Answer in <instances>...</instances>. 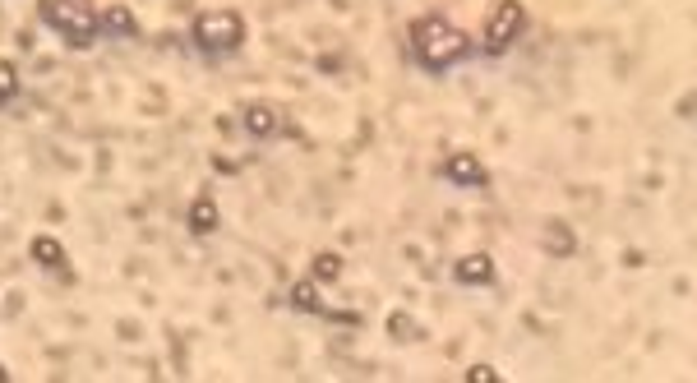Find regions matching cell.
<instances>
[{
  "label": "cell",
  "instance_id": "14",
  "mask_svg": "<svg viewBox=\"0 0 697 383\" xmlns=\"http://www.w3.org/2000/svg\"><path fill=\"white\" fill-rule=\"evenodd\" d=\"M314 277H319V282H337V277H342V259H337V254H319V259H314Z\"/></svg>",
  "mask_w": 697,
  "mask_h": 383
},
{
  "label": "cell",
  "instance_id": "3",
  "mask_svg": "<svg viewBox=\"0 0 697 383\" xmlns=\"http://www.w3.org/2000/svg\"><path fill=\"white\" fill-rule=\"evenodd\" d=\"M190 37L194 47L208 51V56H227V51H236L245 42V19L236 10H204L194 19Z\"/></svg>",
  "mask_w": 697,
  "mask_h": 383
},
{
  "label": "cell",
  "instance_id": "11",
  "mask_svg": "<svg viewBox=\"0 0 697 383\" xmlns=\"http://www.w3.org/2000/svg\"><path fill=\"white\" fill-rule=\"evenodd\" d=\"M28 254H33L42 268H61L65 264V245L56 236H33V245H28Z\"/></svg>",
  "mask_w": 697,
  "mask_h": 383
},
{
  "label": "cell",
  "instance_id": "1",
  "mask_svg": "<svg viewBox=\"0 0 697 383\" xmlns=\"http://www.w3.org/2000/svg\"><path fill=\"white\" fill-rule=\"evenodd\" d=\"M411 47H416V56H421L425 70L444 74V70H453L457 60L471 56V37L462 33L457 24H448V19L430 14V19H421V24L411 28Z\"/></svg>",
  "mask_w": 697,
  "mask_h": 383
},
{
  "label": "cell",
  "instance_id": "16",
  "mask_svg": "<svg viewBox=\"0 0 697 383\" xmlns=\"http://www.w3.org/2000/svg\"><path fill=\"white\" fill-rule=\"evenodd\" d=\"M388 328H393V337H416V319H407V314H393Z\"/></svg>",
  "mask_w": 697,
  "mask_h": 383
},
{
  "label": "cell",
  "instance_id": "6",
  "mask_svg": "<svg viewBox=\"0 0 697 383\" xmlns=\"http://www.w3.org/2000/svg\"><path fill=\"white\" fill-rule=\"evenodd\" d=\"M97 33H107V37H139V19H134V10L125 5V0H111L107 10L97 14Z\"/></svg>",
  "mask_w": 697,
  "mask_h": 383
},
{
  "label": "cell",
  "instance_id": "17",
  "mask_svg": "<svg viewBox=\"0 0 697 383\" xmlns=\"http://www.w3.org/2000/svg\"><path fill=\"white\" fill-rule=\"evenodd\" d=\"M0 383H10V370H5V360H0Z\"/></svg>",
  "mask_w": 697,
  "mask_h": 383
},
{
  "label": "cell",
  "instance_id": "15",
  "mask_svg": "<svg viewBox=\"0 0 697 383\" xmlns=\"http://www.w3.org/2000/svg\"><path fill=\"white\" fill-rule=\"evenodd\" d=\"M467 383H499V370H494V365H471Z\"/></svg>",
  "mask_w": 697,
  "mask_h": 383
},
{
  "label": "cell",
  "instance_id": "8",
  "mask_svg": "<svg viewBox=\"0 0 697 383\" xmlns=\"http://www.w3.org/2000/svg\"><path fill=\"white\" fill-rule=\"evenodd\" d=\"M245 134H250V139H273L277 134V107L254 102V107L245 111Z\"/></svg>",
  "mask_w": 697,
  "mask_h": 383
},
{
  "label": "cell",
  "instance_id": "13",
  "mask_svg": "<svg viewBox=\"0 0 697 383\" xmlns=\"http://www.w3.org/2000/svg\"><path fill=\"white\" fill-rule=\"evenodd\" d=\"M19 88H24V79H19V70H14V60H0V107L14 102Z\"/></svg>",
  "mask_w": 697,
  "mask_h": 383
},
{
  "label": "cell",
  "instance_id": "10",
  "mask_svg": "<svg viewBox=\"0 0 697 383\" xmlns=\"http://www.w3.org/2000/svg\"><path fill=\"white\" fill-rule=\"evenodd\" d=\"M541 245L554 254V259H568L577 240H573V231H568L564 222H545V227H541Z\"/></svg>",
  "mask_w": 697,
  "mask_h": 383
},
{
  "label": "cell",
  "instance_id": "5",
  "mask_svg": "<svg viewBox=\"0 0 697 383\" xmlns=\"http://www.w3.org/2000/svg\"><path fill=\"white\" fill-rule=\"evenodd\" d=\"M444 176L448 185H457V190H481L485 185V167H481V157L467 153V148H457V153H448L444 162Z\"/></svg>",
  "mask_w": 697,
  "mask_h": 383
},
{
  "label": "cell",
  "instance_id": "4",
  "mask_svg": "<svg viewBox=\"0 0 697 383\" xmlns=\"http://www.w3.org/2000/svg\"><path fill=\"white\" fill-rule=\"evenodd\" d=\"M522 28H527L522 0H499L490 14V24H485V51H490V56H504L517 37H522Z\"/></svg>",
  "mask_w": 697,
  "mask_h": 383
},
{
  "label": "cell",
  "instance_id": "9",
  "mask_svg": "<svg viewBox=\"0 0 697 383\" xmlns=\"http://www.w3.org/2000/svg\"><path fill=\"white\" fill-rule=\"evenodd\" d=\"M185 222H190L194 236H213L217 222H222V213H217V204L204 194V199H194V204H190V217H185Z\"/></svg>",
  "mask_w": 697,
  "mask_h": 383
},
{
  "label": "cell",
  "instance_id": "7",
  "mask_svg": "<svg viewBox=\"0 0 697 383\" xmlns=\"http://www.w3.org/2000/svg\"><path fill=\"white\" fill-rule=\"evenodd\" d=\"M453 277L462 287H485V282H494V259L490 254H462L453 264Z\"/></svg>",
  "mask_w": 697,
  "mask_h": 383
},
{
  "label": "cell",
  "instance_id": "12",
  "mask_svg": "<svg viewBox=\"0 0 697 383\" xmlns=\"http://www.w3.org/2000/svg\"><path fill=\"white\" fill-rule=\"evenodd\" d=\"M291 310L324 314V300H319V287H314V282H296V287H291Z\"/></svg>",
  "mask_w": 697,
  "mask_h": 383
},
{
  "label": "cell",
  "instance_id": "2",
  "mask_svg": "<svg viewBox=\"0 0 697 383\" xmlns=\"http://www.w3.org/2000/svg\"><path fill=\"white\" fill-rule=\"evenodd\" d=\"M37 14H42V24L56 28L70 47L84 51V47H93V42H97L93 0H37Z\"/></svg>",
  "mask_w": 697,
  "mask_h": 383
}]
</instances>
